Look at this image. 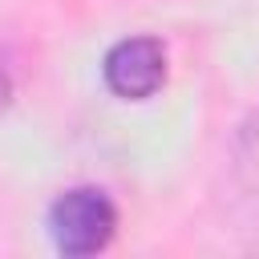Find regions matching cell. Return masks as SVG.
Wrapping results in <instances>:
<instances>
[{"label": "cell", "mask_w": 259, "mask_h": 259, "mask_svg": "<svg viewBox=\"0 0 259 259\" xmlns=\"http://www.w3.org/2000/svg\"><path fill=\"white\" fill-rule=\"evenodd\" d=\"M117 231V206L97 186H73L53 198L49 206V235L61 255H97L109 247Z\"/></svg>", "instance_id": "1"}, {"label": "cell", "mask_w": 259, "mask_h": 259, "mask_svg": "<svg viewBox=\"0 0 259 259\" xmlns=\"http://www.w3.org/2000/svg\"><path fill=\"white\" fill-rule=\"evenodd\" d=\"M101 77L109 85V93H117L121 101H146L162 89L166 81V49L154 36H125L117 40L105 61H101Z\"/></svg>", "instance_id": "2"}, {"label": "cell", "mask_w": 259, "mask_h": 259, "mask_svg": "<svg viewBox=\"0 0 259 259\" xmlns=\"http://www.w3.org/2000/svg\"><path fill=\"white\" fill-rule=\"evenodd\" d=\"M8 101H12V81H8V73L0 69V109H4Z\"/></svg>", "instance_id": "3"}]
</instances>
